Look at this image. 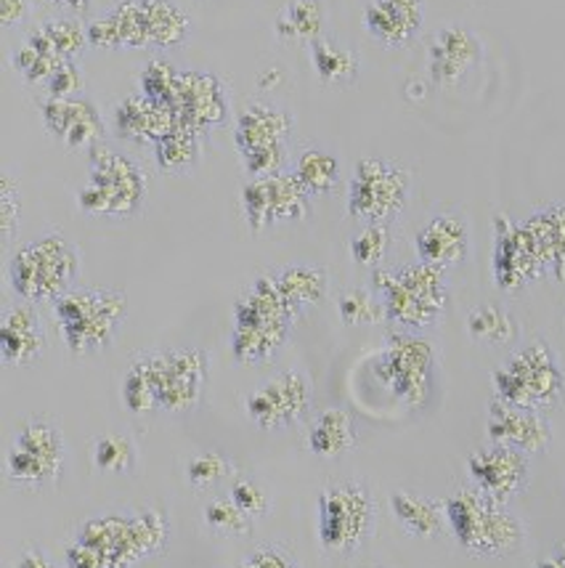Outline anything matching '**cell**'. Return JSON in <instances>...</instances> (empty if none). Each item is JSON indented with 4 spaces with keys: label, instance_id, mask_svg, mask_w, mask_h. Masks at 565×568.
Returning <instances> with one entry per match:
<instances>
[{
    "label": "cell",
    "instance_id": "obj_35",
    "mask_svg": "<svg viewBox=\"0 0 565 568\" xmlns=\"http://www.w3.org/2000/svg\"><path fill=\"white\" fill-rule=\"evenodd\" d=\"M289 173L298 179V184L306 189V194L311 200L327 197L329 192H335V186L340 181V160L329 149L308 146L292 162V171Z\"/></svg>",
    "mask_w": 565,
    "mask_h": 568
},
{
    "label": "cell",
    "instance_id": "obj_49",
    "mask_svg": "<svg viewBox=\"0 0 565 568\" xmlns=\"http://www.w3.org/2000/svg\"><path fill=\"white\" fill-rule=\"evenodd\" d=\"M237 568H300V564L281 545H264L253 550Z\"/></svg>",
    "mask_w": 565,
    "mask_h": 568
},
{
    "label": "cell",
    "instance_id": "obj_52",
    "mask_svg": "<svg viewBox=\"0 0 565 568\" xmlns=\"http://www.w3.org/2000/svg\"><path fill=\"white\" fill-rule=\"evenodd\" d=\"M536 568H565V545L557 547L555 552H549L542 560H536Z\"/></svg>",
    "mask_w": 565,
    "mask_h": 568
},
{
    "label": "cell",
    "instance_id": "obj_53",
    "mask_svg": "<svg viewBox=\"0 0 565 568\" xmlns=\"http://www.w3.org/2000/svg\"><path fill=\"white\" fill-rule=\"evenodd\" d=\"M53 3H59V6H66V9L70 11H89V6H91V0H53Z\"/></svg>",
    "mask_w": 565,
    "mask_h": 568
},
{
    "label": "cell",
    "instance_id": "obj_17",
    "mask_svg": "<svg viewBox=\"0 0 565 568\" xmlns=\"http://www.w3.org/2000/svg\"><path fill=\"white\" fill-rule=\"evenodd\" d=\"M494 284L502 293H521L534 284L544 272V263L528 229L523 221H513L507 215L494 219V258H491Z\"/></svg>",
    "mask_w": 565,
    "mask_h": 568
},
{
    "label": "cell",
    "instance_id": "obj_41",
    "mask_svg": "<svg viewBox=\"0 0 565 568\" xmlns=\"http://www.w3.org/2000/svg\"><path fill=\"white\" fill-rule=\"evenodd\" d=\"M93 465L101 473H112V476H123L136 468V444L123 433H106L99 436L93 444Z\"/></svg>",
    "mask_w": 565,
    "mask_h": 568
},
{
    "label": "cell",
    "instance_id": "obj_7",
    "mask_svg": "<svg viewBox=\"0 0 565 568\" xmlns=\"http://www.w3.org/2000/svg\"><path fill=\"white\" fill-rule=\"evenodd\" d=\"M80 274V253L62 234H43L11 255L9 280L24 303H53L70 293Z\"/></svg>",
    "mask_w": 565,
    "mask_h": 568
},
{
    "label": "cell",
    "instance_id": "obj_4",
    "mask_svg": "<svg viewBox=\"0 0 565 568\" xmlns=\"http://www.w3.org/2000/svg\"><path fill=\"white\" fill-rule=\"evenodd\" d=\"M127 301L117 290L72 287L53 301V320L62 333L66 348L75 356L99 354L110 348L123 327Z\"/></svg>",
    "mask_w": 565,
    "mask_h": 568
},
{
    "label": "cell",
    "instance_id": "obj_27",
    "mask_svg": "<svg viewBox=\"0 0 565 568\" xmlns=\"http://www.w3.org/2000/svg\"><path fill=\"white\" fill-rule=\"evenodd\" d=\"M178 125V118L167 106L154 104L144 93L127 97L114 106L112 128L123 141L131 144H157L160 139L167 136Z\"/></svg>",
    "mask_w": 565,
    "mask_h": 568
},
{
    "label": "cell",
    "instance_id": "obj_9",
    "mask_svg": "<svg viewBox=\"0 0 565 568\" xmlns=\"http://www.w3.org/2000/svg\"><path fill=\"white\" fill-rule=\"evenodd\" d=\"M377 507L367 484L340 481L325 486L316 507L319 542L335 556H351L361 550L374 531Z\"/></svg>",
    "mask_w": 565,
    "mask_h": 568
},
{
    "label": "cell",
    "instance_id": "obj_28",
    "mask_svg": "<svg viewBox=\"0 0 565 568\" xmlns=\"http://www.w3.org/2000/svg\"><path fill=\"white\" fill-rule=\"evenodd\" d=\"M523 226L528 229L531 240L540 250L544 272L553 280H565V202L544 205L534 211L528 219H523Z\"/></svg>",
    "mask_w": 565,
    "mask_h": 568
},
{
    "label": "cell",
    "instance_id": "obj_45",
    "mask_svg": "<svg viewBox=\"0 0 565 568\" xmlns=\"http://www.w3.org/2000/svg\"><path fill=\"white\" fill-rule=\"evenodd\" d=\"M340 320L348 327H361V324H380L386 320V308L382 301L377 297L374 290H348L340 295L338 303Z\"/></svg>",
    "mask_w": 565,
    "mask_h": 568
},
{
    "label": "cell",
    "instance_id": "obj_37",
    "mask_svg": "<svg viewBox=\"0 0 565 568\" xmlns=\"http://www.w3.org/2000/svg\"><path fill=\"white\" fill-rule=\"evenodd\" d=\"M308 53H311L314 72L319 74L327 85H348L359 78V57H356L351 49H346V45L335 43V40H316V43L308 45Z\"/></svg>",
    "mask_w": 565,
    "mask_h": 568
},
{
    "label": "cell",
    "instance_id": "obj_33",
    "mask_svg": "<svg viewBox=\"0 0 565 568\" xmlns=\"http://www.w3.org/2000/svg\"><path fill=\"white\" fill-rule=\"evenodd\" d=\"M356 446V425L346 409H325L308 430V449L321 459H338Z\"/></svg>",
    "mask_w": 565,
    "mask_h": 568
},
{
    "label": "cell",
    "instance_id": "obj_51",
    "mask_svg": "<svg viewBox=\"0 0 565 568\" xmlns=\"http://www.w3.org/2000/svg\"><path fill=\"white\" fill-rule=\"evenodd\" d=\"M17 568H56L51 564V558L45 556V552L35 550V547H30V550L22 552V558H19Z\"/></svg>",
    "mask_w": 565,
    "mask_h": 568
},
{
    "label": "cell",
    "instance_id": "obj_24",
    "mask_svg": "<svg viewBox=\"0 0 565 568\" xmlns=\"http://www.w3.org/2000/svg\"><path fill=\"white\" fill-rule=\"evenodd\" d=\"M425 22V0H369L364 27L369 38L386 49H401L420 36Z\"/></svg>",
    "mask_w": 565,
    "mask_h": 568
},
{
    "label": "cell",
    "instance_id": "obj_3",
    "mask_svg": "<svg viewBox=\"0 0 565 568\" xmlns=\"http://www.w3.org/2000/svg\"><path fill=\"white\" fill-rule=\"evenodd\" d=\"M443 507H446V524L454 539L473 556H513L526 539L521 518L510 513L507 505L496 503L477 489H460Z\"/></svg>",
    "mask_w": 565,
    "mask_h": 568
},
{
    "label": "cell",
    "instance_id": "obj_38",
    "mask_svg": "<svg viewBox=\"0 0 565 568\" xmlns=\"http://www.w3.org/2000/svg\"><path fill=\"white\" fill-rule=\"evenodd\" d=\"M123 407L131 412V415H152V412H160V396H157V381H154V367L152 356L141 354L133 358V364L127 367L123 377Z\"/></svg>",
    "mask_w": 565,
    "mask_h": 568
},
{
    "label": "cell",
    "instance_id": "obj_6",
    "mask_svg": "<svg viewBox=\"0 0 565 568\" xmlns=\"http://www.w3.org/2000/svg\"><path fill=\"white\" fill-rule=\"evenodd\" d=\"M167 539L165 516L138 510L131 516H101L80 526L75 542L85 545L104 568H133L138 560L163 550Z\"/></svg>",
    "mask_w": 565,
    "mask_h": 568
},
{
    "label": "cell",
    "instance_id": "obj_23",
    "mask_svg": "<svg viewBox=\"0 0 565 568\" xmlns=\"http://www.w3.org/2000/svg\"><path fill=\"white\" fill-rule=\"evenodd\" d=\"M417 258L439 268H452L468 261L470 255V226L465 215L439 213L414 236Z\"/></svg>",
    "mask_w": 565,
    "mask_h": 568
},
{
    "label": "cell",
    "instance_id": "obj_21",
    "mask_svg": "<svg viewBox=\"0 0 565 568\" xmlns=\"http://www.w3.org/2000/svg\"><path fill=\"white\" fill-rule=\"evenodd\" d=\"M40 118H43L45 131L72 152H83V149L91 152L101 146L106 131L99 106L83 97L45 99V104L40 106Z\"/></svg>",
    "mask_w": 565,
    "mask_h": 568
},
{
    "label": "cell",
    "instance_id": "obj_29",
    "mask_svg": "<svg viewBox=\"0 0 565 568\" xmlns=\"http://www.w3.org/2000/svg\"><path fill=\"white\" fill-rule=\"evenodd\" d=\"M271 276L298 316L306 314L308 308L319 306L329 293L327 268L314 266V263H289V266L271 272Z\"/></svg>",
    "mask_w": 565,
    "mask_h": 568
},
{
    "label": "cell",
    "instance_id": "obj_50",
    "mask_svg": "<svg viewBox=\"0 0 565 568\" xmlns=\"http://www.w3.org/2000/svg\"><path fill=\"white\" fill-rule=\"evenodd\" d=\"M27 13H30V0H0V19H3V27L24 22Z\"/></svg>",
    "mask_w": 565,
    "mask_h": 568
},
{
    "label": "cell",
    "instance_id": "obj_14",
    "mask_svg": "<svg viewBox=\"0 0 565 568\" xmlns=\"http://www.w3.org/2000/svg\"><path fill=\"white\" fill-rule=\"evenodd\" d=\"M242 213L253 234H264L281 223L306 221L311 213V197L292 173L253 179L242 189Z\"/></svg>",
    "mask_w": 565,
    "mask_h": 568
},
{
    "label": "cell",
    "instance_id": "obj_5",
    "mask_svg": "<svg viewBox=\"0 0 565 568\" xmlns=\"http://www.w3.org/2000/svg\"><path fill=\"white\" fill-rule=\"evenodd\" d=\"M496 402L523 409H555L565 396V372L553 346L534 341L517 348L491 377Z\"/></svg>",
    "mask_w": 565,
    "mask_h": 568
},
{
    "label": "cell",
    "instance_id": "obj_19",
    "mask_svg": "<svg viewBox=\"0 0 565 568\" xmlns=\"http://www.w3.org/2000/svg\"><path fill=\"white\" fill-rule=\"evenodd\" d=\"M173 112H176L181 125L197 133H207L210 128L224 125L228 120V93L224 80L218 74L202 70L181 72Z\"/></svg>",
    "mask_w": 565,
    "mask_h": 568
},
{
    "label": "cell",
    "instance_id": "obj_12",
    "mask_svg": "<svg viewBox=\"0 0 565 568\" xmlns=\"http://www.w3.org/2000/svg\"><path fill=\"white\" fill-rule=\"evenodd\" d=\"M412 194V173L399 162L367 158L353 168L348 184V213L364 223H390L399 219Z\"/></svg>",
    "mask_w": 565,
    "mask_h": 568
},
{
    "label": "cell",
    "instance_id": "obj_42",
    "mask_svg": "<svg viewBox=\"0 0 565 568\" xmlns=\"http://www.w3.org/2000/svg\"><path fill=\"white\" fill-rule=\"evenodd\" d=\"M202 518H205L207 529L224 534V537H247L255 526V520L245 510H239L232 497H218L207 503Z\"/></svg>",
    "mask_w": 565,
    "mask_h": 568
},
{
    "label": "cell",
    "instance_id": "obj_15",
    "mask_svg": "<svg viewBox=\"0 0 565 568\" xmlns=\"http://www.w3.org/2000/svg\"><path fill=\"white\" fill-rule=\"evenodd\" d=\"M154 381L160 409L171 415H188L199 407L207 383V354L202 348L152 351Z\"/></svg>",
    "mask_w": 565,
    "mask_h": 568
},
{
    "label": "cell",
    "instance_id": "obj_16",
    "mask_svg": "<svg viewBox=\"0 0 565 568\" xmlns=\"http://www.w3.org/2000/svg\"><path fill=\"white\" fill-rule=\"evenodd\" d=\"M314 402V388L306 372L285 369L266 381L245 398V415L260 430H281L300 423Z\"/></svg>",
    "mask_w": 565,
    "mask_h": 568
},
{
    "label": "cell",
    "instance_id": "obj_30",
    "mask_svg": "<svg viewBox=\"0 0 565 568\" xmlns=\"http://www.w3.org/2000/svg\"><path fill=\"white\" fill-rule=\"evenodd\" d=\"M24 43L51 59L56 64L75 62L80 53L85 51L89 43V27H83L78 19H49V22L38 24L35 30L27 36Z\"/></svg>",
    "mask_w": 565,
    "mask_h": 568
},
{
    "label": "cell",
    "instance_id": "obj_1",
    "mask_svg": "<svg viewBox=\"0 0 565 568\" xmlns=\"http://www.w3.org/2000/svg\"><path fill=\"white\" fill-rule=\"evenodd\" d=\"M300 316L285 301L271 272L260 274L234 306L232 354L239 364H266L289 341Z\"/></svg>",
    "mask_w": 565,
    "mask_h": 568
},
{
    "label": "cell",
    "instance_id": "obj_8",
    "mask_svg": "<svg viewBox=\"0 0 565 568\" xmlns=\"http://www.w3.org/2000/svg\"><path fill=\"white\" fill-rule=\"evenodd\" d=\"M146 175L127 154L96 146L89 152V181L78 192V207L85 215L133 219L146 200Z\"/></svg>",
    "mask_w": 565,
    "mask_h": 568
},
{
    "label": "cell",
    "instance_id": "obj_22",
    "mask_svg": "<svg viewBox=\"0 0 565 568\" xmlns=\"http://www.w3.org/2000/svg\"><path fill=\"white\" fill-rule=\"evenodd\" d=\"M486 436L491 444L513 446L523 455H542L553 444V425L536 409L513 407L504 402H491Z\"/></svg>",
    "mask_w": 565,
    "mask_h": 568
},
{
    "label": "cell",
    "instance_id": "obj_11",
    "mask_svg": "<svg viewBox=\"0 0 565 568\" xmlns=\"http://www.w3.org/2000/svg\"><path fill=\"white\" fill-rule=\"evenodd\" d=\"M295 118L281 106L247 104L234 123V144L245 171L253 179L281 173L287 162V141L292 136Z\"/></svg>",
    "mask_w": 565,
    "mask_h": 568
},
{
    "label": "cell",
    "instance_id": "obj_40",
    "mask_svg": "<svg viewBox=\"0 0 565 568\" xmlns=\"http://www.w3.org/2000/svg\"><path fill=\"white\" fill-rule=\"evenodd\" d=\"M178 83H181V72L171 62H165V59H152L138 78L141 93H144L146 99H152L154 104L167 106L171 112L173 106H176Z\"/></svg>",
    "mask_w": 565,
    "mask_h": 568
},
{
    "label": "cell",
    "instance_id": "obj_43",
    "mask_svg": "<svg viewBox=\"0 0 565 568\" xmlns=\"http://www.w3.org/2000/svg\"><path fill=\"white\" fill-rule=\"evenodd\" d=\"M237 476V468L228 457L220 455V452H199L188 459L186 465V481L192 484V489H213L226 478Z\"/></svg>",
    "mask_w": 565,
    "mask_h": 568
},
{
    "label": "cell",
    "instance_id": "obj_47",
    "mask_svg": "<svg viewBox=\"0 0 565 568\" xmlns=\"http://www.w3.org/2000/svg\"><path fill=\"white\" fill-rule=\"evenodd\" d=\"M19 211H22V200H19L17 181L9 173L0 181V223H3V240L11 242L19 226Z\"/></svg>",
    "mask_w": 565,
    "mask_h": 568
},
{
    "label": "cell",
    "instance_id": "obj_44",
    "mask_svg": "<svg viewBox=\"0 0 565 568\" xmlns=\"http://www.w3.org/2000/svg\"><path fill=\"white\" fill-rule=\"evenodd\" d=\"M390 247V229L388 223H367L359 234L351 240V258L356 266L380 268Z\"/></svg>",
    "mask_w": 565,
    "mask_h": 568
},
{
    "label": "cell",
    "instance_id": "obj_20",
    "mask_svg": "<svg viewBox=\"0 0 565 568\" xmlns=\"http://www.w3.org/2000/svg\"><path fill=\"white\" fill-rule=\"evenodd\" d=\"M483 59V43L465 24H446L430 38L428 74L430 83L452 88L468 78Z\"/></svg>",
    "mask_w": 565,
    "mask_h": 568
},
{
    "label": "cell",
    "instance_id": "obj_48",
    "mask_svg": "<svg viewBox=\"0 0 565 568\" xmlns=\"http://www.w3.org/2000/svg\"><path fill=\"white\" fill-rule=\"evenodd\" d=\"M80 88H83V72L75 62H66L59 67L56 72L45 80V91H49V99H70L78 97Z\"/></svg>",
    "mask_w": 565,
    "mask_h": 568
},
{
    "label": "cell",
    "instance_id": "obj_46",
    "mask_svg": "<svg viewBox=\"0 0 565 568\" xmlns=\"http://www.w3.org/2000/svg\"><path fill=\"white\" fill-rule=\"evenodd\" d=\"M228 497H232L234 503H237L239 510H245L253 520L264 518L268 513V507H271L264 486L255 484V481H245V478H242V481H234Z\"/></svg>",
    "mask_w": 565,
    "mask_h": 568
},
{
    "label": "cell",
    "instance_id": "obj_32",
    "mask_svg": "<svg viewBox=\"0 0 565 568\" xmlns=\"http://www.w3.org/2000/svg\"><path fill=\"white\" fill-rule=\"evenodd\" d=\"M325 27H327L325 0H289L285 9L279 11L274 30H277V38L287 40V43L311 45L316 40L325 38Z\"/></svg>",
    "mask_w": 565,
    "mask_h": 568
},
{
    "label": "cell",
    "instance_id": "obj_18",
    "mask_svg": "<svg viewBox=\"0 0 565 568\" xmlns=\"http://www.w3.org/2000/svg\"><path fill=\"white\" fill-rule=\"evenodd\" d=\"M468 473L477 491L507 505L528 486L531 465L528 455L513 449V446L491 444L486 449H477L470 455Z\"/></svg>",
    "mask_w": 565,
    "mask_h": 568
},
{
    "label": "cell",
    "instance_id": "obj_13",
    "mask_svg": "<svg viewBox=\"0 0 565 568\" xmlns=\"http://www.w3.org/2000/svg\"><path fill=\"white\" fill-rule=\"evenodd\" d=\"M64 436L45 417H32L19 428L9 449V481L40 489L59 481L64 468Z\"/></svg>",
    "mask_w": 565,
    "mask_h": 568
},
{
    "label": "cell",
    "instance_id": "obj_34",
    "mask_svg": "<svg viewBox=\"0 0 565 568\" xmlns=\"http://www.w3.org/2000/svg\"><path fill=\"white\" fill-rule=\"evenodd\" d=\"M144 3L150 49H176L188 38L192 19L173 0H141Z\"/></svg>",
    "mask_w": 565,
    "mask_h": 568
},
{
    "label": "cell",
    "instance_id": "obj_2",
    "mask_svg": "<svg viewBox=\"0 0 565 568\" xmlns=\"http://www.w3.org/2000/svg\"><path fill=\"white\" fill-rule=\"evenodd\" d=\"M372 290L382 301L386 320L401 333H422L439 324L449 303L446 268L422 261L399 268H374Z\"/></svg>",
    "mask_w": 565,
    "mask_h": 568
},
{
    "label": "cell",
    "instance_id": "obj_25",
    "mask_svg": "<svg viewBox=\"0 0 565 568\" xmlns=\"http://www.w3.org/2000/svg\"><path fill=\"white\" fill-rule=\"evenodd\" d=\"M45 351V329L32 303H19L3 314L0 356L9 367H30Z\"/></svg>",
    "mask_w": 565,
    "mask_h": 568
},
{
    "label": "cell",
    "instance_id": "obj_39",
    "mask_svg": "<svg viewBox=\"0 0 565 568\" xmlns=\"http://www.w3.org/2000/svg\"><path fill=\"white\" fill-rule=\"evenodd\" d=\"M468 333L475 343L486 346H507L517 337V322L504 306L496 303H483L468 314Z\"/></svg>",
    "mask_w": 565,
    "mask_h": 568
},
{
    "label": "cell",
    "instance_id": "obj_36",
    "mask_svg": "<svg viewBox=\"0 0 565 568\" xmlns=\"http://www.w3.org/2000/svg\"><path fill=\"white\" fill-rule=\"evenodd\" d=\"M202 158V133L192 131L186 125H176L167 136H163L154 144V160L157 168L165 173L181 175L197 168Z\"/></svg>",
    "mask_w": 565,
    "mask_h": 568
},
{
    "label": "cell",
    "instance_id": "obj_31",
    "mask_svg": "<svg viewBox=\"0 0 565 568\" xmlns=\"http://www.w3.org/2000/svg\"><path fill=\"white\" fill-rule=\"evenodd\" d=\"M390 510L399 520L401 529L417 539L439 537L446 524V507L439 499L417 495V491H393L390 495Z\"/></svg>",
    "mask_w": 565,
    "mask_h": 568
},
{
    "label": "cell",
    "instance_id": "obj_10",
    "mask_svg": "<svg viewBox=\"0 0 565 568\" xmlns=\"http://www.w3.org/2000/svg\"><path fill=\"white\" fill-rule=\"evenodd\" d=\"M374 375L401 404L422 409L433 394L435 348L417 333H393L377 356Z\"/></svg>",
    "mask_w": 565,
    "mask_h": 568
},
{
    "label": "cell",
    "instance_id": "obj_26",
    "mask_svg": "<svg viewBox=\"0 0 565 568\" xmlns=\"http://www.w3.org/2000/svg\"><path fill=\"white\" fill-rule=\"evenodd\" d=\"M89 43L93 49H150L146 38L144 3L141 0H117L110 11L89 24Z\"/></svg>",
    "mask_w": 565,
    "mask_h": 568
}]
</instances>
